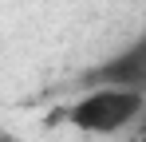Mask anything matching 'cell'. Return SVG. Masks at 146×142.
Wrapping results in <instances>:
<instances>
[{"instance_id": "cell-1", "label": "cell", "mask_w": 146, "mask_h": 142, "mask_svg": "<svg viewBox=\"0 0 146 142\" xmlns=\"http://www.w3.org/2000/svg\"><path fill=\"white\" fill-rule=\"evenodd\" d=\"M146 115V95L122 91V87H87L63 111L79 134H122Z\"/></svg>"}, {"instance_id": "cell-2", "label": "cell", "mask_w": 146, "mask_h": 142, "mask_svg": "<svg viewBox=\"0 0 146 142\" xmlns=\"http://www.w3.org/2000/svg\"><path fill=\"white\" fill-rule=\"evenodd\" d=\"M79 83H83V91H87V87H122V91L146 95V32L134 36V40L122 47V51H115L111 59L95 63Z\"/></svg>"}, {"instance_id": "cell-3", "label": "cell", "mask_w": 146, "mask_h": 142, "mask_svg": "<svg viewBox=\"0 0 146 142\" xmlns=\"http://www.w3.org/2000/svg\"><path fill=\"white\" fill-rule=\"evenodd\" d=\"M138 142H146V126H142V134H138Z\"/></svg>"}]
</instances>
